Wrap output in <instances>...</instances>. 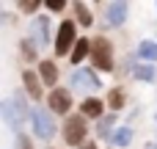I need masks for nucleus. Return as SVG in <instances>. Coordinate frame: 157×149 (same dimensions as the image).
Returning <instances> with one entry per match:
<instances>
[{"label":"nucleus","instance_id":"obj_5","mask_svg":"<svg viewBox=\"0 0 157 149\" xmlns=\"http://www.w3.org/2000/svg\"><path fill=\"white\" fill-rule=\"evenodd\" d=\"M75 41H77L75 39V22L72 19H63L61 28H58V39H55V55H66Z\"/></svg>","mask_w":157,"mask_h":149},{"label":"nucleus","instance_id":"obj_15","mask_svg":"<svg viewBox=\"0 0 157 149\" xmlns=\"http://www.w3.org/2000/svg\"><path fill=\"white\" fill-rule=\"evenodd\" d=\"M86 55H88V39H77L75 50H72V64H80Z\"/></svg>","mask_w":157,"mask_h":149},{"label":"nucleus","instance_id":"obj_18","mask_svg":"<svg viewBox=\"0 0 157 149\" xmlns=\"http://www.w3.org/2000/svg\"><path fill=\"white\" fill-rule=\"evenodd\" d=\"M132 75H135L138 80H155V69H152V66H135Z\"/></svg>","mask_w":157,"mask_h":149},{"label":"nucleus","instance_id":"obj_13","mask_svg":"<svg viewBox=\"0 0 157 149\" xmlns=\"http://www.w3.org/2000/svg\"><path fill=\"white\" fill-rule=\"evenodd\" d=\"M130 141H132V130H130V127H119V130L110 135V144H113V147H127Z\"/></svg>","mask_w":157,"mask_h":149},{"label":"nucleus","instance_id":"obj_24","mask_svg":"<svg viewBox=\"0 0 157 149\" xmlns=\"http://www.w3.org/2000/svg\"><path fill=\"white\" fill-rule=\"evenodd\" d=\"M80 149H97V144H94V141H86V144H83Z\"/></svg>","mask_w":157,"mask_h":149},{"label":"nucleus","instance_id":"obj_4","mask_svg":"<svg viewBox=\"0 0 157 149\" xmlns=\"http://www.w3.org/2000/svg\"><path fill=\"white\" fill-rule=\"evenodd\" d=\"M33 130H36V135L39 138H44V141H50L55 133H58V127H55V119H52V113H47L44 108H36L33 111Z\"/></svg>","mask_w":157,"mask_h":149},{"label":"nucleus","instance_id":"obj_23","mask_svg":"<svg viewBox=\"0 0 157 149\" xmlns=\"http://www.w3.org/2000/svg\"><path fill=\"white\" fill-rule=\"evenodd\" d=\"M63 6H66L63 0H50V3H47V8H50V11H61Z\"/></svg>","mask_w":157,"mask_h":149},{"label":"nucleus","instance_id":"obj_12","mask_svg":"<svg viewBox=\"0 0 157 149\" xmlns=\"http://www.w3.org/2000/svg\"><path fill=\"white\" fill-rule=\"evenodd\" d=\"M102 108H105V105H102L99 100H83V105H80L83 113H80V116H83V119H86V116H91V119H102Z\"/></svg>","mask_w":157,"mask_h":149},{"label":"nucleus","instance_id":"obj_14","mask_svg":"<svg viewBox=\"0 0 157 149\" xmlns=\"http://www.w3.org/2000/svg\"><path fill=\"white\" fill-rule=\"evenodd\" d=\"M72 8H75V17H77V22H80V25H91V22H94V19H91V11H88V6H86V3H80V0H77Z\"/></svg>","mask_w":157,"mask_h":149},{"label":"nucleus","instance_id":"obj_17","mask_svg":"<svg viewBox=\"0 0 157 149\" xmlns=\"http://www.w3.org/2000/svg\"><path fill=\"white\" fill-rule=\"evenodd\" d=\"M113 119H116L113 113H110V116H102V119H99V127H97V135H99V138H110V127H113Z\"/></svg>","mask_w":157,"mask_h":149},{"label":"nucleus","instance_id":"obj_8","mask_svg":"<svg viewBox=\"0 0 157 149\" xmlns=\"http://www.w3.org/2000/svg\"><path fill=\"white\" fill-rule=\"evenodd\" d=\"M69 108H72V94L66 88H52V94H50V111L52 113H69Z\"/></svg>","mask_w":157,"mask_h":149},{"label":"nucleus","instance_id":"obj_10","mask_svg":"<svg viewBox=\"0 0 157 149\" xmlns=\"http://www.w3.org/2000/svg\"><path fill=\"white\" fill-rule=\"evenodd\" d=\"M39 80H41L44 86H55V80H58V69H55L52 61H41V64H39Z\"/></svg>","mask_w":157,"mask_h":149},{"label":"nucleus","instance_id":"obj_26","mask_svg":"<svg viewBox=\"0 0 157 149\" xmlns=\"http://www.w3.org/2000/svg\"><path fill=\"white\" fill-rule=\"evenodd\" d=\"M0 25H3V14H0Z\"/></svg>","mask_w":157,"mask_h":149},{"label":"nucleus","instance_id":"obj_2","mask_svg":"<svg viewBox=\"0 0 157 149\" xmlns=\"http://www.w3.org/2000/svg\"><path fill=\"white\" fill-rule=\"evenodd\" d=\"M0 111H3V119L8 122V127H14V130H19L28 119V105H25L22 94H14L8 102H0Z\"/></svg>","mask_w":157,"mask_h":149},{"label":"nucleus","instance_id":"obj_19","mask_svg":"<svg viewBox=\"0 0 157 149\" xmlns=\"http://www.w3.org/2000/svg\"><path fill=\"white\" fill-rule=\"evenodd\" d=\"M108 102H110V108H113V111H119V108L124 105V94H121V91L116 88V91H110V97H108Z\"/></svg>","mask_w":157,"mask_h":149},{"label":"nucleus","instance_id":"obj_20","mask_svg":"<svg viewBox=\"0 0 157 149\" xmlns=\"http://www.w3.org/2000/svg\"><path fill=\"white\" fill-rule=\"evenodd\" d=\"M39 6H41L39 0H22V3H19V11H25V14H33Z\"/></svg>","mask_w":157,"mask_h":149},{"label":"nucleus","instance_id":"obj_9","mask_svg":"<svg viewBox=\"0 0 157 149\" xmlns=\"http://www.w3.org/2000/svg\"><path fill=\"white\" fill-rule=\"evenodd\" d=\"M127 11H130V6H127L124 0L108 3V25H110V28H119V25H124V19H127Z\"/></svg>","mask_w":157,"mask_h":149},{"label":"nucleus","instance_id":"obj_3","mask_svg":"<svg viewBox=\"0 0 157 149\" xmlns=\"http://www.w3.org/2000/svg\"><path fill=\"white\" fill-rule=\"evenodd\" d=\"M86 133H88V127H86V119H83V116H69V119H66V124H63V138H66L69 147H83V144H86Z\"/></svg>","mask_w":157,"mask_h":149},{"label":"nucleus","instance_id":"obj_25","mask_svg":"<svg viewBox=\"0 0 157 149\" xmlns=\"http://www.w3.org/2000/svg\"><path fill=\"white\" fill-rule=\"evenodd\" d=\"M146 149H157V147H155V144H149V147H146Z\"/></svg>","mask_w":157,"mask_h":149},{"label":"nucleus","instance_id":"obj_7","mask_svg":"<svg viewBox=\"0 0 157 149\" xmlns=\"http://www.w3.org/2000/svg\"><path fill=\"white\" fill-rule=\"evenodd\" d=\"M30 36H33V47H47V41H50V19L36 17L33 25H30Z\"/></svg>","mask_w":157,"mask_h":149},{"label":"nucleus","instance_id":"obj_21","mask_svg":"<svg viewBox=\"0 0 157 149\" xmlns=\"http://www.w3.org/2000/svg\"><path fill=\"white\" fill-rule=\"evenodd\" d=\"M14 149H33V141H30L28 135H22V133H19V135H17V144H14Z\"/></svg>","mask_w":157,"mask_h":149},{"label":"nucleus","instance_id":"obj_16","mask_svg":"<svg viewBox=\"0 0 157 149\" xmlns=\"http://www.w3.org/2000/svg\"><path fill=\"white\" fill-rule=\"evenodd\" d=\"M138 55L146 58V61H157V44L155 41H144V44L138 47Z\"/></svg>","mask_w":157,"mask_h":149},{"label":"nucleus","instance_id":"obj_6","mask_svg":"<svg viewBox=\"0 0 157 149\" xmlns=\"http://www.w3.org/2000/svg\"><path fill=\"white\" fill-rule=\"evenodd\" d=\"M72 86L80 88V91H97L102 83H99V77H97L91 69H77V72L72 75Z\"/></svg>","mask_w":157,"mask_h":149},{"label":"nucleus","instance_id":"obj_11","mask_svg":"<svg viewBox=\"0 0 157 149\" xmlns=\"http://www.w3.org/2000/svg\"><path fill=\"white\" fill-rule=\"evenodd\" d=\"M22 83H25V88H28V94H30L33 100H41V80H39V75L22 72Z\"/></svg>","mask_w":157,"mask_h":149},{"label":"nucleus","instance_id":"obj_22","mask_svg":"<svg viewBox=\"0 0 157 149\" xmlns=\"http://www.w3.org/2000/svg\"><path fill=\"white\" fill-rule=\"evenodd\" d=\"M22 55H25V58H33V55H36V47L30 44V39L22 41Z\"/></svg>","mask_w":157,"mask_h":149},{"label":"nucleus","instance_id":"obj_1","mask_svg":"<svg viewBox=\"0 0 157 149\" xmlns=\"http://www.w3.org/2000/svg\"><path fill=\"white\" fill-rule=\"evenodd\" d=\"M88 53H91V64H97L99 69L110 72L113 69V47L105 36H97V39H88Z\"/></svg>","mask_w":157,"mask_h":149}]
</instances>
